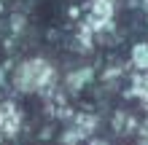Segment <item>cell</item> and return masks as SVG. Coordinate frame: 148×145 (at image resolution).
Instances as JSON below:
<instances>
[{
    "label": "cell",
    "instance_id": "cell-1",
    "mask_svg": "<svg viewBox=\"0 0 148 145\" xmlns=\"http://www.w3.org/2000/svg\"><path fill=\"white\" fill-rule=\"evenodd\" d=\"M54 81V67L46 59H27L19 70H16V86L22 91H38L51 86Z\"/></svg>",
    "mask_w": 148,
    "mask_h": 145
},
{
    "label": "cell",
    "instance_id": "cell-2",
    "mask_svg": "<svg viewBox=\"0 0 148 145\" xmlns=\"http://www.w3.org/2000/svg\"><path fill=\"white\" fill-rule=\"evenodd\" d=\"M110 19H113V0H92V11L84 27L89 32H97L102 27H108Z\"/></svg>",
    "mask_w": 148,
    "mask_h": 145
},
{
    "label": "cell",
    "instance_id": "cell-3",
    "mask_svg": "<svg viewBox=\"0 0 148 145\" xmlns=\"http://www.w3.org/2000/svg\"><path fill=\"white\" fill-rule=\"evenodd\" d=\"M22 126V113L14 102H3L0 105V140H8L19 132Z\"/></svg>",
    "mask_w": 148,
    "mask_h": 145
},
{
    "label": "cell",
    "instance_id": "cell-4",
    "mask_svg": "<svg viewBox=\"0 0 148 145\" xmlns=\"http://www.w3.org/2000/svg\"><path fill=\"white\" fill-rule=\"evenodd\" d=\"M97 129V116H92V113H78L75 116V121H73V132L78 134V137H89V134Z\"/></svg>",
    "mask_w": 148,
    "mask_h": 145
},
{
    "label": "cell",
    "instance_id": "cell-5",
    "mask_svg": "<svg viewBox=\"0 0 148 145\" xmlns=\"http://www.w3.org/2000/svg\"><path fill=\"white\" fill-rule=\"evenodd\" d=\"M132 94L148 108V73H137L132 78Z\"/></svg>",
    "mask_w": 148,
    "mask_h": 145
},
{
    "label": "cell",
    "instance_id": "cell-6",
    "mask_svg": "<svg viewBox=\"0 0 148 145\" xmlns=\"http://www.w3.org/2000/svg\"><path fill=\"white\" fill-rule=\"evenodd\" d=\"M113 129L119 134H129V129H135V118L129 113H116L113 116Z\"/></svg>",
    "mask_w": 148,
    "mask_h": 145
},
{
    "label": "cell",
    "instance_id": "cell-7",
    "mask_svg": "<svg viewBox=\"0 0 148 145\" xmlns=\"http://www.w3.org/2000/svg\"><path fill=\"white\" fill-rule=\"evenodd\" d=\"M132 62L140 70H148V43H137L132 48Z\"/></svg>",
    "mask_w": 148,
    "mask_h": 145
},
{
    "label": "cell",
    "instance_id": "cell-8",
    "mask_svg": "<svg viewBox=\"0 0 148 145\" xmlns=\"http://www.w3.org/2000/svg\"><path fill=\"white\" fill-rule=\"evenodd\" d=\"M89 78H92V70H81V73H73L70 78H67V83H70V89H81Z\"/></svg>",
    "mask_w": 148,
    "mask_h": 145
},
{
    "label": "cell",
    "instance_id": "cell-9",
    "mask_svg": "<svg viewBox=\"0 0 148 145\" xmlns=\"http://www.w3.org/2000/svg\"><path fill=\"white\" fill-rule=\"evenodd\" d=\"M137 140H140V145H148V121H143L140 126H137Z\"/></svg>",
    "mask_w": 148,
    "mask_h": 145
},
{
    "label": "cell",
    "instance_id": "cell-10",
    "mask_svg": "<svg viewBox=\"0 0 148 145\" xmlns=\"http://www.w3.org/2000/svg\"><path fill=\"white\" fill-rule=\"evenodd\" d=\"M92 145H110V142H105V140H92Z\"/></svg>",
    "mask_w": 148,
    "mask_h": 145
},
{
    "label": "cell",
    "instance_id": "cell-11",
    "mask_svg": "<svg viewBox=\"0 0 148 145\" xmlns=\"http://www.w3.org/2000/svg\"><path fill=\"white\" fill-rule=\"evenodd\" d=\"M0 8H3V0H0Z\"/></svg>",
    "mask_w": 148,
    "mask_h": 145
}]
</instances>
